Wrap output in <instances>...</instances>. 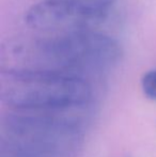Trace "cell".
<instances>
[{"label": "cell", "mask_w": 156, "mask_h": 157, "mask_svg": "<svg viewBox=\"0 0 156 157\" xmlns=\"http://www.w3.org/2000/svg\"><path fill=\"white\" fill-rule=\"evenodd\" d=\"M92 96L83 77L58 72L6 68L0 74V98L17 111H72Z\"/></svg>", "instance_id": "2"}, {"label": "cell", "mask_w": 156, "mask_h": 157, "mask_svg": "<svg viewBox=\"0 0 156 157\" xmlns=\"http://www.w3.org/2000/svg\"><path fill=\"white\" fill-rule=\"evenodd\" d=\"M123 55L120 43L110 35L86 31L67 35H38L10 41L2 49L8 68L58 72L80 76L115 66Z\"/></svg>", "instance_id": "1"}, {"label": "cell", "mask_w": 156, "mask_h": 157, "mask_svg": "<svg viewBox=\"0 0 156 157\" xmlns=\"http://www.w3.org/2000/svg\"><path fill=\"white\" fill-rule=\"evenodd\" d=\"M3 132L6 147L34 157L74 156L82 139L80 123L67 111L14 110Z\"/></svg>", "instance_id": "3"}, {"label": "cell", "mask_w": 156, "mask_h": 157, "mask_svg": "<svg viewBox=\"0 0 156 157\" xmlns=\"http://www.w3.org/2000/svg\"><path fill=\"white\" fill-rule=\"evenodd\" d=\"M64 1L74 2V3L82 4V6H93V8L111 9L115 4L116 0H64Z\"/></svg>", "instance_id": "6"}, {"label": "cell", "mask_w": 156, "mask_h": 157, "mask_svg": "<svg viewBox=\"0 0 156 157\" xmlns=\"http://www.w3.org/2000/svg\"><path fill=\"white\" fill-rule=\"evenodd\" d=\"M141 89L148 98L156 101V68L143 74L141 78Z\"/></svg>", "instance_id": "5"}, {"label": "cell", "mask_w": 156, "mask_h": 157, "mask_svg": "<svg viewBox=\"0 0 156 157\" xmlns=\"http://www.w3.org/2000/svg\"><path fill=\"white\" fill-rule=\"evenodd\" d=\"M111 9L93 8L64 0H42L25 14V23L40 35H67L97 31Z\"/></svg>", "instance_id": "4"}]
</instances>
